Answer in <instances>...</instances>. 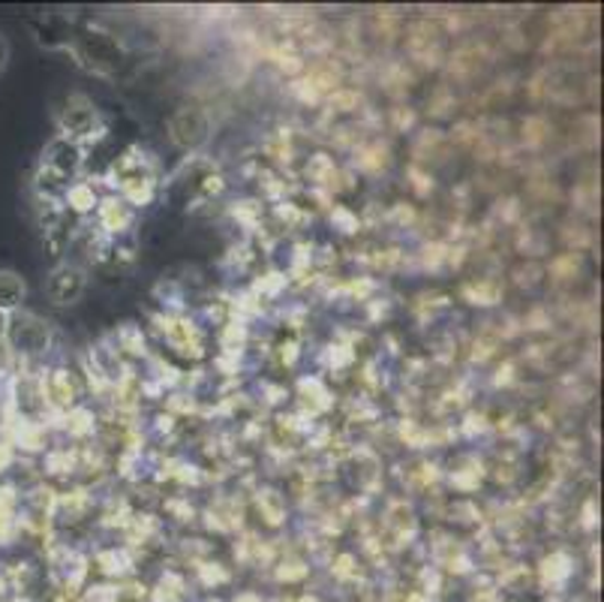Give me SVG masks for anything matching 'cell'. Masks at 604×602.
<instances>
[{
	"label": "cell",
	"mask_w": 604,
	"mask_h": 602,
	"mask_svg": "<svg viewBox=\"0 0 604 602\" xmlns=\"http://www.w3.org/2000/svg\"><path fill=\"white\" fill-rule=\"evenodd\" d=\"M22 295V287L12 274H0V304H15V299Z\"/></svg>",
	"instance_id": "obj_1"
},
{
	"label": "cell",
	"mask_w": 604,
	"mask_h": 602,
	"mask_svg": "<svg viewBox=\"0 0 604 602\" xmlns=\"http://www.w3.org/2000/svg\"><path fill=\"white\" fill-rule=\"evenodd\" d=\"M7 58H10V49H7L3 37H0V73H3V66H7Z\"/></svg>",
	"instance_id": "obj_2"
},
{
	"label": "cell",
	"mask_w": 604,
	"mask_h": 602,
	"mask_svg": "<svg viewBox=\"0 0 604 602\" xmlns=\"http://www.w3.org/2000/svg\"><path fill=\"white\" fill-rule=\"evenodd\" d=\"M0 334H3V316H0Z\"/></svg>",
	"instance_id": "obj_3"
}]
</instances>
